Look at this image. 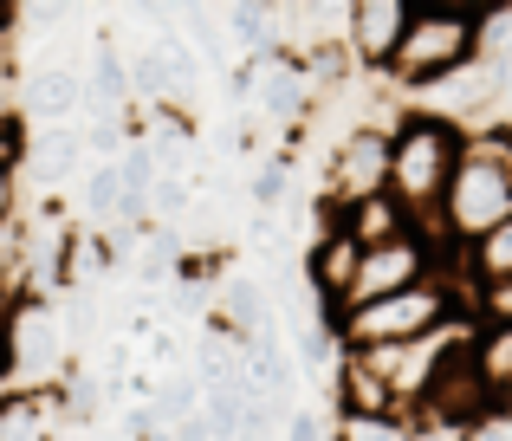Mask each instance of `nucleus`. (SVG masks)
<instances>
[{"label":"nucleus","instance_id":"obj_1","mask_svg":"<svg viewBox=\"0 0 512 441\" xmlns=\"http://www.w3.org/2000/svg\"><path fill=\"white\" fill-rule=\"evenodd\" d=\"M461 150H467V130L441 124V117L402 111V124L389 130V202L402 208V221H409L428 247H448V240H441V195H448V182H454Z\"/></svg>","mask_w":512,"mask_h":441},{"label":"nucleus","instance_id":"obj_21","mask_svg":"<svg viewBox=\"0 0 512 441\" xmlns=\"http://www.w3.org/2000/svg\"><path fill=\"white\" fill-rule=\"evenodd\" d=\"M286 195H292V163H286V156L247 176V202L260 208V215H279V208H286Z\"/></svg>","mask_w":512,"mask_h":441},{"label":"nucleus","instance_id":"obj_6","mask_svg":"<svg viewBox=\"0 0 512 441\" xmlns=\"http://www.w3.org/2000/svg\"><path fill=\"white\" fill-rule=\"evenodd\" d=\"M396 98H409L415 117H441V124H454V130H487V117H500V78H493V65L474 52V59L454 65L448 78H435V85H422V91H396Z\"/></svg>","mask_w":512,"mask_h":441},{"label":"nucleus","instance_id":"obj_16","mask_svg":"<svg viewBox=\"0 0 512 441\" xmlns=\"http://www.w3.org/2000/svg\"><path fill=\"white\" fill-rule=\"evenodd\" d=\"M221 33L247 59H266V52H279V13L266 0H234V7H221Z\"/></svg>","mask_w":512,"mask_h":441},{"label":"nucleus","instance_id":"obj_13","mask_svg":"<svg viewBox=\"0 0 512 441\" xmlns=\"http://www.w3.org/2000/svg\"><path fill=\"white\" fill-rule=\"evenodd\" d=\"M26 169H39V182H72L85 169V130H72V124L26 130Z\"/></svg>","mask_w":512,"mask_h":441},{"label":"nucleus","instance_id":"obj_24","mask_svg":"<svg viewBox=\"0 0 512 441\" xmlns=\"http://www.w3.org/2000/svg\"><path fill=\"white\" fill-rule=\"evenodd\" d=\"M279 441H331V422L318 416L312 403H299V409H286V422H279Z\"/></svg>","mask_w":512,"mask_h":441},{"label":"nucleus","instance_id":"obj_22","mask_svg":"<svg viewBox=\"0 0 512 441\" xmlns=\"http://www.w3.org/2000/svg\"><path fill=\"white\" fill-rule=\"evenodd\" d=\"M474 325H506L512 331V279H493V286H474L467 292V305H461Z\"/></svg>","mask_w":512,"mask_h":441},{"label":"nucleus","instance_id":"obj_5","mask_svg":"<svg viewBox=\"0 0 512 441\" xmlns=\"http://www.w3.org/2000/svg\"><path fill=\"white\" fill-rule=\"evenodd\" d=\"M78 357L65 351V331H59V305L46 299V292H26V299H13L7 312V377L20 396H46L59 390L65 377H72Z\"/></svg>","mask_w":512,"mask_h":441},{"label":"nucleus","instance_id":"obj_23","mask_svg":"<svg viewBox=\"0 0 512 441\" xmlns=\"http://www.w3.org/2000/svg\"><path fill=\"white\" fill-rule=\"evenodd\" d=\"M195 208V176H156L150 189V221H182Z\"/></svg>","mask_w":512,"mask_h":441},{"label":"nucleus","instance_id":"obj_20","mask_svg":"<svg viewBox=\"0 0 512 441\" xmlns=\"http://www.w3.org/2000/svg\"><path fill=\"white\" fill-rule=\"evenodd\" d=\"M331 441H415V416H331Z\"/></svg>","mask_w":512,"mask_h":441},{"label":"nucleus","instance_id":"obj_9","mask_svg":"<svg viewBox=\"0 0 512 441\" xmlns=\"http://www.w3.org/2000/svg\"><path fill=\"white\" fill-rule=\"evenodd\" d=\"M253 104H260L273 124L299 130L305 117H312L318 91H312V78H305V65L292 59V52H266V59H253Z\"/></svg>","mask_w":512,"mask_h":441},{"label":"nucleus","instance_id":"obj_27","mask_svg":"<svg viewBox=\"0 0 512 441\" xmlns=\"http://www.w3.org/2000/svg\"><path fill=\"white\" fill-rule=\"evenodd\" d=\"M20 117V78H0V124Z\"/></svg>","mask_w":512,"mask_h":441},{"label":"nucleus","instance_id":"obj_15","mask_svg":"<svg viewBox=\"0 0 512 441\" xmlns=\"http://www.w3.org/2000/svg\"><path fill=\"white\" fill-rule=\"evenodd\" d=\"M493 279H512V215L461 253V299H454V305H467V292L493 286Z\"/></svg>","mask_w":512,"mask_h":441},{"label":"nucleus","instance_id":"obj_4","mask_svg":"<svg viewBox=\"0 0 512 441\" xmlns=\"http://www.w3.org/2000/svg\"><path fill=\"white\" fill-rule=\"evenodd\" d=\"M480 13L487 7H415L402 26V46L389 59V91H422L435 78H448L454 65H467L480 52Z\"/></svg>","mask_w":512,"mask_h":441},{"label":"nucleus","instance_id":"obj_2","mask_svg":"<svg viewBox=\"0 0 512 441\" xmlns=\"http://www.w3.org/2000/svg\"><path fill=\"white\" fill-rule=\"evenodd\" d=\"M506 215H512V130H467V150L454 163L448 195H441V240L467 253Z\"/></svg>","mask_w":512,"mask_h":441},{"label":"nucleus","instance_id":"obj_10","mask_svg":"<svg viewBox=\"0 0 512 441\" xmlns=\"http://www.w3.org/2000/svg\"><path fill=\"white\" fill-rule=\"evenodd\" d=\"M409 0H350V59L370 65V72H389L402 46V26H409Z\"/></svg>","mask_w":512,"mask_h":441},{"label":"nucleus","instance_id":"obj_25","mask_svg":"<svg viewBox=\"0 0 512 441\" xmlns=\"http://www.w3.org/2000/svg\"><path fill=\"white\" fill-rule=\"evenodd\" d=\"M26 169V117L0 124V176H20Z\"/></svg>","mask_w":512,"mask_h":441},{"label":"nucleus","instance_id":"obj_18","mask_svg":"<svg viewBox=\"0 0 512 441\" xmlns=\"http://www.w3.org/2000/svg\"><path fill=\"white\" fill-rule=\"evenodd\" d=\"M150 52H156V72H163V98H169V111H182V98L201 85V59H195V46H188L182 33H156V39H150Z\"/></svg>","mask_w":512,"mask_h":441},{"label":"nucleus","instance_id":"obj_7","mask_svg":"<svg viewBox=\"0 0 512 441\" xmlns=\"http://www.w3.org/2000/svg\"><path fill=\"white\" fill-rule=\"evenodd\" d=\"M389 195V137L383 130H350L344 143H331V169H325V202L331 208H357Z\"/></svg>","mask_w":512,"mask_h":441},{"label":"nucleus","instance_id":"obj_8","mask_svg":"<svg viewBox=\"0 0 512 441\" xmlns=\"http://www.w3.org/2000/svg\"><path fill=\"white\" fill-rule=\"evenodd\" d=\"M422 279H435V247H428L422 234L363 247V266H357V279H350L344 312L350 305H370V299H389V292H409V286H422Z\"/></svg>","mask_w":512,"mask_h":441},{"label":"nucleus","instance_id":"obj_28","mask_svg":"<svg viewBox=\"0 0 512 441\" xmlns=\"http://www.w3.org/2000/svg\"><path fill=\"white\" fill-rule=\"evenodd\" d=\"M7 396H13V383H7V377H0V409H7Z\"/></svg>","mask_w":512,"mask_h":441},{"label":"nucleus","instance_id":"obj_3","mask_svg":"<svg viewBox=\"0 0 512 441\" xmlns=\"http://www.w3.org/2000/svg\"><path fill=\"white\" fill-rule=\"evenodd\" d=\"M454 312H461V305H454V286L435 273V279H422V286H409V292L350 305V312L331 318V331H338V351L344 357H357V351H396V344H415V338H428V331H441Z\"/></svg>","mask_w":512,"mask_h":441},{"label":"nucleus","instance_id":"obj_11","mask_svg":"<svg viewBox=\"0 0 512 441\" xmlns=\"http://www.w3.org/2000/svg\"><path fill=\"white\" fill-rule=\"evenodd\" d=\"M331 215H338V208H331ZM357 266H363V247L344 234L338 221H331L318 240H305V279H312V292L331 305V318L344 312V299H350V279H357Z\"/></svg>","mask_w":512,"mask_h":441},{"label":"nucleus","instance_id":"obj_19","mask_svg":"<svg viewBox=\"0 0 512 441\" xmlns=\"http://www.w3.org/2000/svg\"><path fill=\"white\" fill-rule=\"evenodd\" d=\"M78 215L91 227H104V234H117V221H124V189H117L111 163H91L85 176H78Z\"/></svg>","mask_w":512,"mask_h":441},{"label":"nucleus","instance_id":"obj_26","mask_svg":"<svg viewBox=\"0 0 512 441\" xmlns=\"http://www.w3.org/2000/svg\"><path fill=\"white\" fill-rule=\"evenodd\" d=\"M20 215V176H0V227Z\"/></svg>","mask_w":512,"mask_h":441},{"label":"nucleus","instance_id":"obj_14","mask_svg":"<svg viewBox=\"0 0 512 441\" xmlns=\"http://www.w3.org/2000/svg\"><path fill=\"white\" fill-rule=\"evenodd\" d=\"M85 104H91V117H124V104H130V59L111 46V39H98V52H91Z\"/></svg>","mask_w":512,"mask_h":441},{"label":"nucleus","instance_id":"obj_12","mask_svg":"<svg viewBox=\"0 0 512 441\" xmlns=\"http://www.w3.org/2000/svg\"><path fill=\"white\" fill-rule=\"evenodd\" d=\"M33 111L39 124H65L72 111H85V72L78 65H39L26 78V98H20V117Z\"/></svg>","mask_w":512,"mask_h":441},{"label":"nucleus","instance_id":"obj_17","mask_svg":"<svg viewBox=\"0 0 512 441\" xmlns=\"http://www.w3.org/2000/svg\"><path fill=\"white\" fill-rule=\"evenodd\" d=\"M467 357H474L480 383L493 390V403L512 409V331H506V325H474V344H467Z\"/></svg>","mask_w":512,"mask_h":441}]
</instances>
